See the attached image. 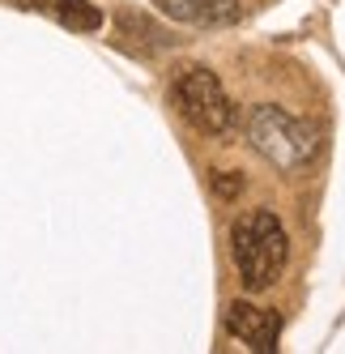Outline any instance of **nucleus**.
Instances as JSON below:
<instances>
[{
	"label": "nucleus",
	"mask_w": 345,
	"mask_h": 354,
	"mask_svg": "<svg viewBox=\"0 0 345 354\" xmlns=\"http://www.w3.org/2000/svg\"><path fill=\"white\" fill-rule=\"evenodd\" d=\"M243 133H248V145L264 162H273L282 175H294L303 171L319 158V129L311 120L294 115L277 103H260L248 111V124H243Z\"/></svg>",
	"instance_id": "f257e3e1"
},
{
	"label": "nucleus",
	"mask_w": 345,
	"mask_h": 354,
	"mask_svg": "<svg viewBox=\"0 0 345 354\" xmlns=\"http://www.w3.org/2000/svg\"><path fill=\"white\" fill-rule=\"evenodd\" d=\"M230 257H235V269L248 290L273 286L290 257V239H286V226L277 222V214L273 209L243 214L230 231Z\"/></svg>",
	"instance_id": "f03ea898"
},
{
	"label": "nucleus",
	"mask_w": 345,
	"mask_h": 354,
	"mask_svg": "<svg viewBox=\"0 0 345 354\" xmlns=\"http://www.w3.org/2000/svg\"><path fill=\"white\" fill-rule=\"evenodd\" d=\"M170 98H175L179 115L192 124V129H201L205 137H230L235 129V103L226 86L217 82V73L205 68V64H188L175 73V82H170Z\"/></svg>",
	"instance_id": "7ed1b4c3"
},
{
	"label": "nucleus",
	"mask_w": 345,
	"mask_h": 354,
	"mask_svg": "<svg viewBox=\"0 0 345 354\" xmlns=\"http://www.w3.org/2000/svg\"><path fill=\"white\" fill-rule=\"evenodd\" d=\"M226 328H230V337L248 342L252 350L273 354L277 337H282V316L268 312V308H252L248 299H235L230 308H226Z\"/></svg>",
	"instance_id": "20e7f679"
},
{
	"label": "nucleus",
	"mask_w": 345,
	"mask_h": 354,
	"mask_svg": "<svg viewBox=\"0 0 345 354\" xmlns=\"http://www.w3.org/2000/svg\"><path fill=\"white\" fill-rule=\"evenodd\" d=\"M158 9L188 26H230L243 13L239 0H158Z\"/></svg>",
	"instance_id": "39448f33"
},
{
	"label": "nucleus",
	"mask_w": 345,
	"mask_h": 354,
	"mask_svg": "<svg viewBox=\"0 0 345 354\" xmlns=\"http://www.w3.org/2000/svg\"><path fill=\"white\" fill-rule=\"evenodd\" d=\"M17 5L56 17L68 30H98V21H103V13H98L94 5H86V0H17Z\"/></svg>",
	"instance_id": "423d86ee"
},
{
	"label": "nucleus",
	"mask_w": 345,
	"mask_h": 354,
	"mask_svg": "<svg viewBox=\"0 0 345 354\" xmlns=\"http://www.w3.org/2000/svg\"><path fill=\"white\" fill-rule=\"evenodd\" d=\"M213 192H217L221 201H235V196L243 192V175H239V171H213Z\"/></svg>",
	"instance_id": "0eeeda50"
}]
</instances>
